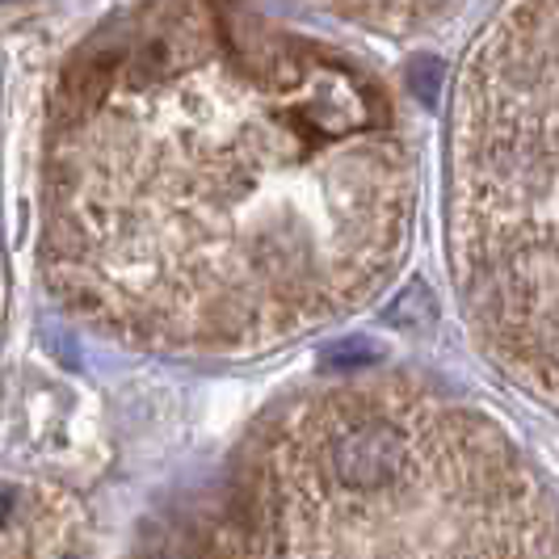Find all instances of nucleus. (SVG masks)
Returning <instances> with one entry per match:
<instances>
[{"mask_svg":"<svg viewBox=\"0 0 559 559\" xmlns=\"http://www.w3.org/2000/svg\"><path fill=\"white\" fill-rule=\"evenodd\" d=\"M538 488L492 420L413 379L278 413L186 559H534Z\"/></svg>","mask_w":559,"mask_h":559,"instance_id":"1","label":"nucleus"},{"mask_svg":"<svg viewBox=\"0 0 559 559\" xmlns=\"http://www.w3.org/2000/svg\"><path fill=\"white\" fill-rule=\"evenodd\" d=\"M442 63L438 59H420L417 68H413V88H417V97L425 106H433L438 102V93H442Z\"/></svg>","mask_w":559,"mask_h":559,"instance_id":"2","label":"nucleus"}]
</instances>
